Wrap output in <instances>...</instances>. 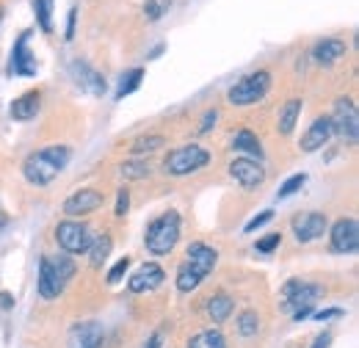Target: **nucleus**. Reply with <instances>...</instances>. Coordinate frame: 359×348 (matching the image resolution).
<instances>
[{
  "instance_id": "1",
  "label": "nucleus",
  "mask_w": 359,
  "mask_h": 348,
  "mask_svg": "<svg viewBox=\"0 0 359 348\" xmlns=\"http://www.w3.org/2000/svg\"><path fill=\"white\" fill-rule=\"evenodd\" d=\"M219 265V249L205 243V241H194L188 243L185 255L177 265V274H175V285H177L180 293H194Z\"/></svg>"
},
{
  "instance_id": "2",
  "label": "nucleus",
  "mask_w": 359,
  "mask_h": 348,
  "mask_svg": "<svg viewBox=\"0 0 359 348\" xmlns=\"http://www.w3.org/2000/svg\"><path fill=\"white\" fill-rule=\"evenodd\" d=\"M69 161H72V149L67 144H50V147H42V149H34L22 161V177L31 185L45 188L69 166Z\"/></svg>"
},
{
  "instance_id": "3",
  "label": "nucleus",
  "mask_w": 359,
  "mask_h": 348,
  "mask_svg": "<svg viewBox=\"0 0 359 348\" xmlns=\"http://www.w3.org/2000/svg\"><path fill=\"white\" fill-rule=\"evenodd\" d=\"M75 274H78V262L75 257H69V255H45L42 260H39V276H36V290H39V296L45 299V302H55L64 290H67V285L75 279Z\"/></svg>"
},
{
  "instance_id": "4",
  "label": "nucleus",
  "mask_w": 359,
  "mask_h": 348,
  "mask_svg": "<svg viewBox=\"0 0 359 348\" xmlns=\"http://www.w3.org/2000/svg\"><path fill=\"white\" fill-rule=\"evenodd\" d=\"M326 296V288L307 279H287L279 293V309L293 321H307L315 312V304Z\"/></svg>"
},
{
  "instance_id": "5",
  "label": "nucleus",
  "mask_w": 359,
  "mask_h": 348,
  "mask_svg": "<svg viewBox=\"0 0 359 348\" xmlns=\"http://www.w3.org/2000/svg\"><path fill=\"white\" fill-rule=\"evenodd\" d=\"M182 232V218L177 210H163L161 216H155L149 221V227L144 229V249L152 257H166L175 252Z\"/></svg>"
},
{
  "instance_id": "6",
  "label": "nucleus",
  "mask_w": 359,
  "mask_h": 348,
  "mask_svg": "<svg viewBox=\"0 0 359 348\" xmlns=\"http://www.w3.org/2000/svg\"><path fill=\"white\" fill-rule=\"evenodd\" d=\"M210 149L202 147V144H185V147H177L172 152H166L161 169L166 177H191V174L202 172L208 163H210Z\"/></svg>"
},
{
  "instance_id": "7",
  "label": "nucleus",
  "mask_w": 359,
  "mask_h": 348,
  "mask_svg": "<svg viewBox=\"0 0 359 348\" xmlns=\"http://www.w3.org/2000/svg\"><path fill=\"white\" fill-rule=\"evenodd\" d=\"M273 86V78H271L269 69H255L249 75H243L241 81H235L229 91H226V100L229 105L235 108H246V105H257L260 100H266V94Z\"/></svg>"
},
{
  "instance_id": "8",
  "label": "nucleus",
  "mask_w": 359,
  "mask_h": 348,
  "mask_svg": "<svg viewBox=\"0 0 359 348\" xmlns=\"http://www.w3.org/2000/svg\"><path fill=\"white\" fill-rule=\"evenodd\" d=\"M94 241L91 235V227L86 221H78V218H64L55 224V243L64 255L69 257H78V255H86Z\"/></svg>"
},
{
  "instance_id": "9",
  "label": "nucleus",
  "mask_w": 359,
  "mask_h": 348,
  "mask_svg": "<svg viewBox=\"0 0 359 348\" xmlns=\"http://www.w3.org/2000/svg\"><path fill=\"white\" fill-rule=\"evenodd\" d=\"M329 122H332V135L348 141V144H357L359 138V114H357V102L351 97H337L334 100V108L329 114Z\"/></svg>"
},
{
  "instance_id": "10",
  "label": "nucleus",
  "mask_w": 359,
  "mask_h": 348,
  "mask_svg": "<svg viewBox=\"0 0 359 348\" xmlns=\"http://www.w3.org/2000/svg\"><path fill=\"white\" fill-rule=\"evenodd\" d=\"M329 229V216L320 213V210H302L290 218V232L299 243H313L320 241Z\"/></svg>"
},
{
  "instance_id": "11",
  "label": "nucleus",
  "mask_w": 359,
  "mask_h": 348,
  "mask_svg": "<svg viewBox=\"0 0 359 348\" xmlns=\"http://www.w3.org/2000/svg\"><path fill=\"white\" fill-rule=\"evenodd\" d=\"M329 249L334 255H354L359 249V221L354 216L337 218L329 229Z\"/></svg>"
},
{
  "instance_id": "12",
  "label": "nucleus",
  "mask_w": 359,
  "mask_h": 348,
  "mask_svg": "<svg viewBox=\"0 0 359 348\" xmlns=\"http://www.w3.org/2000/svg\"><path fill=\"white\" fill-rule=\"evenodd\" d=\"M36 69H39V64H36V55L31 53V31H22L8 55V75L31 78V75H36Z\"/></svg>"
},
{
  "instance_id": "13",
  "label": "nucleus",
  "mask_w": 359,
  "mask_h": 348,
  "mask_svg": "<svg viewBox=\"0 0 359 348\" xmlns=\"http://www.w3.org/2000/svg\"><path fill=\"white\" fill-rule=\"evenodd\" d=\"M102 205H105V194H102L100 188H78V191H72V194L64 199L61 210H64V216L83 218V216L97 213Z\"/></svg>"
},
{
  "instance_id": "14",
  "label": "nucleus",
  "mask_w": 359,
  "mask_h": 348,
  "mask_svg": "<svg viewBox=\"0 0 359 348\" xmlns=\"http://www.w3.org/2000/svg\"><path fill=\"white\" fill-rule=\"evenodd\" d=\"M163 282H166L163 268H161L158 262H144L133 276L128 279V293H133V296H144V293L158 290Z\"/></svg>"
},
{
  "instance_id": "15",
  "label": "nucleus",
  "mask_w": 359,
  "mask_h": 348,
  "mask_svg": "<svg viewBox=\"0 0 359 348\" xmlns=\"http://www.w3.org/2000/svg\"><path fill=\"white\" fill-rule=\"evenodd\" d=\"M229 177L241 185V188H246V191H252V188H257V185H263V180H266V169H263V163L260 161H252V158H235L232 163H229Z\"/></svg>"
},
{
  "instance_id": "16",
  "label": "nucleus",
  "mask_w": 359,
  "mask_h": 348,
  "mask_svg": "<svg viewBox=\"0 0 359 348\" xmlns=\"http://www.w3.org/2000/svg\"><path fill=\"white\" fill-rule=\"evenodd\" d=\"M105 343V329L100 321H81L69 329L67 348H102Z\"/></svg>"
},
{
  "instance_id": "17",
  "label": "nucleus",
  "mask_w": 359,
  "mask_h": 348,
  "mask_svg": "<svg viewBox=\"0 0 359 348\" xmlns=\"http://www.w3.org/2000/svg\"><path fill=\"white\" fill-rule=\"evenodd\" d=\"M348 53V42L343 36H326V39H318L310 50L313 61L318 67H334L343 55Z\"/></svg>"
},
{
  "instance_id": "18",
  "label": "nucleus",
  "mask_w": 359,
  "mask_h": 348,
  "mask_svg": "<svg viewBox=\"0 0 359 348\" xmlns=\"http://www.w3.org/2000/svg\"><path fill=\"white\" fill-rule=\"evenodd\" d=\"M329 141H332V122H329V116L323 114V116H315L313 125L304 130L302 141H299V149H302V152H318V149H323Z\"/></svg>"
},
{
  "instance_id": "19",
  "label": "nucleus",
  "mask_w": 359,
  "mask_h": 348,
  "mask_svg": "<svg viewBox=\"0 0 359 348\" xmlns=\"http://www.w3.org/2000/svg\"><path fill=\"white\" fill-rule=\"evenodd\" d=\"M39 108H42V91L39 88H31V91H25V94H20V97L11 100L8 116L14 122H31L39 114Z\"/></svg>"
},
{
  "instance_id": "20",
  "label": "nucleus",
  "mask_w": 359,
  "mask_h": 348,
  "mask_svg": "<svg viewBox=\"0 0 359 348\" xmlns=\"http://www.w3.org/2000/svg\"><path fill=\"white\" fill-rule=\"evenodd\" d=\"M72 75H75V81L81 83V86L86 88V91H91V94H105L108 91V81H105V75L102 72H97L91 64H86V61H75L72 64Z\"/></svg>"
},
{
  "instance_id": "21",
  "label": "nucleus",
  "mask_w": 359,
  "mask_h": 348,
  "mask_svg": "<svg viewBox=\"0 0 359 348\" xmlns=\"http://www.w3.org/2000/svg\"><path fill=\"white\" fill-rule=\"evenodd\" d=\"M232 152H241L243 158H252V161H263V155H266L257 133L249 130V128H241L232 135Z\"/></svg>"
},
{
  "instance_id": "22",
  "label": "nucleus",
  "mask_w": 359,
  "mask_h": 348,
  "mask_svg": "<svg viewBox=\"0 0 359 348\" xmlns=\"http://www.w3.org/2000/svg\"><path fill=\"white\" fill-rule=\"evenodd\" d=\"M205 312H208V318L219 326V323H224L226 318L235 312V299L224 293V290H216L210 299H208V304H205Z\"/></svg>"
},
{
  "instance_id": "23",
  "label": "nucleus",
  "mask_w": 359,
  "mask_h": 348,
  "mask_svg": "<svg viewBox=\"0 0 359 348\" xmlns=\"http://www.w3.org/2000/svg\"><path fill=\"white\" fill-rule=\"evenodd\" d=\"M166 144H169V138L161 133H141L130 141V158H144V155L161 152Z\"/></svg>"
},
{
  "instance_id": "24",
  "label": "nucleus",
  "mask_w": 359,
  "mask_h": 348,
  "mask_svg": "<svg viewBox=\"0 0 359 348\" xmlns=\"http://www.w3.org/2000/svg\"><path fill=\"white\" fill-rule=\"evenodd\" d=\"M302 108H304V102H302L299 97L287 100V102L279 108V122H276V130L282 133V135H290V133L296 130V122H299V116H302Z\"/></svg>"
},
{
  "instance_id": "25",
  "label": "nucleus",
  "mask_w": 359,
  "mask_h": 348,
  "mask_svg": "<svg viewBox=\"0 0 359 348\" xmlns=\"http://www.w3.org/2000/svg\"><path fill=\"white\" fill-rule=\"evenodd\" d=\"M111 249H114V238L108 235V232H102V235H97L94 241H91L89 246V265L91 268H102V262L111 257Z\"/></svg>"
},
{
  "instance_id": "26",
  "label": "nucleus",
  "mask_w": 359,
  "mask_h": 348,
  "mask_svg": "<svg viewBox=\"0 0 359 348\" xmlns=\"http://www.w3.org/2000/svg\"><path fill=\"white\" fill-rule=\"evenodd\" d=\"M188 348H229V343L219 329H205L188 340Z\"/></svg>"
},
{
  "instance_id": "27",
  "label": "nucleus",
  "mask_w": 359,
  "mask_h": 348,
  "mask_svg": "<svg viewBox=\"0 0 359 348\" xmlns=\"http://www.w3.org/2000/svg\"><path fill=\"white\" fill-rule=\"evenodd\" d=\"M235 329H238V335H241L243 340L255 337V335L260 332V315H257L255 309H243V312L235 318Z\"/></svg>"
},
{
  "instance_id": "28",
  "label": "nucleus",
  "mask_w": 359,
  "mask_h": 348,
  "mask_svg": "<svg viewBox=\"0 0 359 348\" xmlns=\"http://www.w3.org/2000/svg\"><path fill=\"white\" fill-rule=\"evenodd\" d=\"M144 67H135V69H128L122 78H119V88H116V100H125L128 94L138 91V86L144 83Z\"/></svg>"
},
{
  "instance_id": "29",
  "label": "nucleus",
  "mask_w": 359,
  "mask_h": 348,
  "mask_svg": "<svg viewBox=\"0 0 359 348\" xmlns=\"http://www.w3.org/2000/svg\"><path fill=\"white\" fill-rule=\"evenodd\" d=\"M149 172H152L149 163L141 161V158H130V161H125V163L119 166V177H122V180H130V182H135V180H147Z\"/></svg>"
},
{
  "instance_id": "30",
  "label": "nucleus",
  "mask_w": 359,
  "mask_h": 348,
  "mask_svg": "<svg viewBox=\"0 0 359 348\" xmlns=\"http://www.w3.org/2000/svg\"><path fill=\"white\" fill-rule=\"evenodd\" d=\"M34 14L42 34H53V0H34Z\"/></svg>"
},
{
  "instance_id": "31",
  "label": "nucleus",
  "mask_w": 359,
  "mask_h": 348,
  "mask_svg": "<svg viewBox=\"0 0 359 348\" xmlns=\"http://www.w3.org/2000/svg\"><path fill=\"white\" fill-rule=\"evenodd\" d=\"M172 3L175 0H144V17H147V22L163 20V14L172 8Z\"/></svg>"
},
{
  "instance_id": "32",
  "label": "nucleus",
  "mask_w": 359,
  "mask_h": 348,
  "mask_svg": "<svg viewBox=\"0 0 359 348\" xmlns=\"http://www.w3.org/2000/svg\"><path fill=\"white\" fill-rule=\"evenodd\" d=\"M307 185V174L302 172V174H293V177H287L282 185H279V191H276V196L279 199H290L296 191H302Z\"/></svg>"
},
{
  "instance_id": "33",
  "label": "nucleus",
  "mask_w": 359,
  "mask_h": 348,
  "mask_svg": "<svg viewBox=\"0 0 359 348\" xmlns=\"http://www.w3.org/2000/svg\"><path fill=\"white\" fill-rule=\"evenodd\" d=\"M130 262H133L130 257H122V260L114 262V268L105 274V282H108V285H119V282L125 279V274L130 271Z\"/></svg>"
},
{
  "instance_id": "34",
  "label": "nucleus",
  "mask_w": 359,
  "mask_h": 348,
  "mask_svg": "<svg viewBox=\"0 0 359 348\" xmlns=\"http://www.w3.org/2000/svg\"><path fill=\"white\" fill-rule=\"evenodd\" d=\"M279 243H282V235H279V232H269V235H263V238L255 243V249H257L260 255H271L273 249H279Z\"/></svg>"
},
{
  "instance_id": "35",
  "label": "nucleus",
  "mask_w": 359,
  "mask_h": 348,
  "mask_svg": "<svg viewBox=\"0 0 359 348\" xmlns=\"http://www.w3.org/2000/svg\"><path fill=\"white\" fill-rule=\"evenodd\" d=\"M128 210H130V191H128V188H119V194H116V208H114V216L125 218V216H128Z\"/></svg>"
},
{
  "instance_id": "36",
  "label": "nucleus",
  "mask_w": 359,
  "mask_h": 348,
  "mask_svg": "<svg viewBox=\"0 0 359 348\" xmlns=\"http://www.w3.org/2000/svg\"><path fill=\"white\" fill-rule=\"evenodd\" d=\"M216 122H219V108H210V111H205V116H202V125H199V133H202V135L213 133Z\"/></svg>"
},
{
  "instance_id": "37",
  "label": "nucleus",
  "mask_w": 359,
  "mask_h": 348,
  "mask_svg": "<svg viewBox=\"0 0 359 348\" xmlns=\"http://www.w3.org/2000/svg\"><path fill=\"white\" fill-rule=\"evenodd\" d=\"M271 218H273V210H263V213H257V216L252 218L246 227H243V232H255V229H260V227H266Z\"/></svg>"
},
{
  "instance_id": "38",
  "label": "nucleus",
  "mask_w": 359,
  "mask_h": 348,
  "mask_svg": "<svg viewBox=\"0 0 359 348\" xmlns=\"http://www.w3.org/2000/svg\"><path fill=\"white\" fill-rule=\"evenodd\" d=\"M75 25H78V8L72 6V8H69V14H67V34H64V39H67V42H72V39H75Z\"/></svg>"
},
{
  "instance_id": "39",
  "label": "nucleus",
  "mask_w": 359,
  "mask_h": 348,
  "mask_svg": "<svg viewBox=\"0 0 359 348\" xmlns=\"http://www.w3.org/2000/svg\"><path fill=\"white\" fill-rule=\"evenodd\" d=\"M340 315H343V309L332 307V309H315L310 318H315V321H332V318H340Z\"/></svg>"
},
{
  "instance_id": "40",
  "label": "nucleus",
  "mask_w": 359,
  "mask_h": 348,
  "mask_svg": "<svg viewBox=\"0 0 359 348\" xmlns=\"http://www.w3.org/2000/svg\"><path fill=\"white\" fill-rule=\"evenodd\" d=\"M329 346H332V335H329V332L318 335V337H315V343H313V348H329Z\"/></svg>"
},
{
  "instance_id": "41",
  "label": "nucleus",
  "mask_w": 359,
  "mask_h": 348,
  "mask_svg": "<svg viewBox=\"0 0 359 348\" xmlns=\"http://www.w3.org/2000/svg\"><path fill=\"white\" fill-rule=\"evenodd\" d=\"M161 346H163V335H161V332H155V335L147 340V346L144 348H161Z\"/></svg>"
},
{
  "instance_id": "42",
  "label": "nucleus",
  "mask_w": 359,
  "mask_h": 348,
  "mask_svg": "<svg viewBox=\"0 0 359 348\" xmlns=\"http://www.w3.org/2000/svg\"><path fill=\"white\" fill-rule=\"evenodd\" d=\"M0 307H3V309H11V307H14V296H11V293H0Z\"/></svg>"
},
{
  "instance_id": "43",
  "label": "nucleus",
  "mask_w": 359,
  "mask_h": 348,
  "mask_svg": "<svg viewBox=\"0 0 359 348\" xmlns=\"http://www.w3.org/2000/svg\"><path fill=\"white\" fill-rule=\"evenodd\" d=\"M8 221H11V216H8V210H6L3 205H0V229H3V227H8Z\"/></svg>"
},
{
  "instance_id": "44",
  "label": "nucleus",
  "mask_w": 359,
  "mask_h": 348,
  "mask_svg": "<svg viewBox=\"0 0 359 348\" xmlns=\"http://www.w3.org/2000/svg\"><path fill=\"white\" fill-rule=\"evenodd\" d=\"M161 53H163V44H158V47H155V50H152V53H149V55H147V58H158V55H161Z\"/></svg>"
}]
</instances>
